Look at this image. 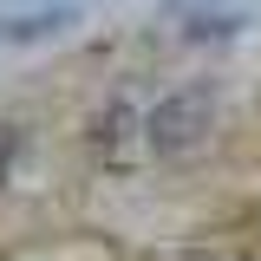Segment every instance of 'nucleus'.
<instances>
[{
    "label": "nucleus",
    "instance_id": "obj_1",
    "mask_svg": "<svg viewBox=\"0 0 261 261\" xmlns=\"http://www.w3.org/2000/svg\"><path fill=\"white\" fill-rule=\"evenodd\" d=\"M209 111H216V98H209V85H196V92L163 98L144 130H150L157 150H190V144H202V130H209Z\"/></svg>",
    "mask_w": 261,
    "mask_h": 261
},
{
    "label": "nucleus",
    "instance_id": "obj_2",
    "mask_svg": "<svg viewBox=\"0 0 261 261\" xmlns=\"http://www.w3.org/2000/svg\"><path fill=\"white\" fill-rule=\"evenodd\" d=\"M79 20V7L72 0H53V7H33V13H0V39L7 46H27V39H53Z\"/></svg>",
    "mask_w": 261,
    "mask_h": 261
},
{
    "label": "nucleus",
    "instance_id": "obj_3",
    "mask_svg": "<svg viewBox=\"0 0 261 261\" xmlns=\"http://www.w3.org/2000/svg\"><path fill=\"white\" fill-rule=\"evenodd\" d=\"M170 20H176V33H183V39H228V33L242 27V13H235V7H202V0L176 7Z\"/></svg>",
    "mask_w": 261,
    "mask_h": 261
}]
</instances>
